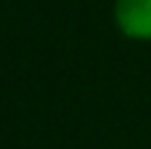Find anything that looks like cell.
<instances>
[{"label":"cell","instance_id":"1","mask_svg":"<svg viewBox=\"0 0 151 149\" xmlns=\"http://www.w3.org/2000/svg\"><path fill=\"white\" fill-rule=\"evenodd\" d=\"M114 22L131 40H151V0H116Z\"/></svg>","mask_w":151,"mask_h":149}]
</instances>
